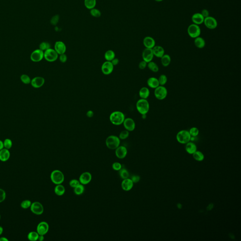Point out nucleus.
<instances>
[{
	"mask_svg": "<svg viewBox=\"0 0 241 241\" xmlns=\"http://www.w3.org/2000/svg\"><path fill=\"white\" fill-rule=\"evenodd\" d=\"M125 119V114L121 111H114L112 112L109 116L110 122L115 125H122Z\"/></svg>",
	"mask_w": 241,
	"mask_h": 241,
	"instance_id": "1",
	"label": "nucleus"
},
{
	"mask_svg": "<svg viewBox=\"0 0 241 241\" xmlns=\"http://www.w3.org/2000/svg\"><path fill=\"white\" fill-rule=\"evenodd\" d=\"M136 108L140 114H146L150 109V105L148 100L141 98L136 103Z\"/></svg>",
	"mask_w": 241,
	"mask_h": 241,
	"instance_id": "2",
	"label": "nucleus"
},
{
	"mask_svg": "<svg viewBox=\"0 0 241 241\" xmlns=\"http://www.w3.org/2000/svg\"><path fill=\"white\" fill-rule=\"evenodd\" d=\"M191 138L189 130H180L176 135V140L178 143L181 144H186L190 141Z\"/></svg>",
	"mask_w": 241,
	"mask_h": 241,
	"instance_id": "3",
	"label": "nucleus"
},
{
	"mask_svg": "<svg viewBox=\"0 0 241 241\" xmlns=\"http://www.w3.org/2000/svg\"><path fill=\"white\" fill-rule=\"evenodd\" d=\"M107 147L110 149H116L120 146V139L117 136L111 135L107 138L106 141Z\"/></svg>",
	"mask_w": 241,
	"mask_h": 241,
	"instance_id": "4",
	"label": "nucleus"
},
{
	"mask_svg": "<svg viewBox=\"0 0 241 241\" xmlns=\"http://www.w3.org/2000/svg\"><path fill=\"white\" fill-rule=\"evenodd\" d=\"M168 90L165 86L159 85L154 89V95L156 98L159 100H162L167 97Z\"/></svg>",
	"mask_w": 241,
	"mask_h": 241,
	"instance_id": "5",
	"label": "nucleus"
},
{
	"mask_svg": "<svg viewBox=\"0 0 241 241\" xmlns=\"http://www.w3.org/2000/svg\"><path fill=\"white\" fill-rule=\"evenodd\" d=\"M187 33L190 37L195 38L200 36L201 33V30L200 26L196 24H192L189 25L187 28Z\"/></svg>",
	"mask_w": 241,
	"mask_h": 241,
	"instance_id": "6",
	"label": "nucleus"
},
{
	"mask_svg": "<svg viewBox=\"0 0 241 241\" xmlns=\"http://www.w3.org/2000/svg\"><path fill=\"white\" fill-rule=\"evenodd\" d=\"M50 178L53 183L56 185H59L62 184L64 181V175L60 170H55L51 173Z\"/></svg>",
	"mask_w": 241,
	"mask_h": 241,
	"instance_id": "7",
	"label": "nucleus"
},
{
	"mask_svg": "<svg viewBox=\"0 0 241 241\" xmlns=\"http://www.w3.org/2000/svg\"><path fill=\"white\" fill-rule=\"evenodd\" d=\"M58 54L55 50L50 48L44 52V58L48 62H53L58 60Z\"/></svg>",
	"mask_w": 241,
	"mask_h": 241,
	"instance_id": "8",
	"label": "nucleus"
},
{
	"mask_svg": "<svg viewBox=\"0 0 241 241\" xmlns=\"http://www.w3.org/2000/svg\"><path fill=\"white\" fill-rule=\"evenodd\" d=\"M44 58V52L40 49L35 50L30 55V59L34 62H39Z\"/></svg>",
	"mask_w": 241,
	"mask_h": 241,
	"instance_id": "9",
	"label": "nucleus"
},
{
	"mask_svg": "<svg viewBox=\"0 0 241 241\" xmlns=\"http://www.w3.org/2000/svg\"><path fill=\"white\" fill-rule=\"evenodd\" d=\"M203 23L205 26L210 29H214L218 26V22L216 18L211 16H208L205 18Z\"/></svg>",
	"mask_w": 241,
	"mask_h": 241,
	"instance_id": "10",
	"label": "nucleus"
},
{
	"mask_svg": "<svg viewBox=\"0 0 241 241\" xmlns=\"http://www.w3.org/2000/svg\"><path fill=\"white\" fill-rule=\"evenodd\" d=\"M114 66L111 61H106L104 62L101 66V71L105 75H109L114 70Z\"/></svg>",
	"mask_w": 241,
	"mask_h": 241,
	"instance_id": "11",
	"label": "nucleus"
},
{
	"mask_svg": "<svg viewBox=\"0 0 241 241\" xmlns=\"http://www.w3.org/2000/svg\"><path fill=\"white\" fill-rule=\"evenodd\" d=\"M30 208L32 213L36 215H41L44 213V208L43 206L42 203L38 202H35L32 203Z\"/></svg>",
	"mask_w": 241,
	"mask_h": 241,
	"instance_id": "12",
	"label": "nucleus"
},
{
	"mask_svg": "<svg viewBox=\"0 0 241 241\" xmlns=\"http://www.w3.org/2000/svg\"><path fill=\"white\" fill-rule=\"evenodd\" d=\"M142 57L143 58V60L145 61L147 63L150 62L151 61H153L154 55L152 49H149V48H146L143 50L142 53Z\"/></svg>",
	"mask_w": 241,
	"mask_h": 241,
	"instance_id": "13",
	"label": "nucleus"
},
{
	"mask_svg": "<svg viewBox=\"0 0 241 241\" xmlns=\"http://www.w3.org/2000/svg\"><path fill=\"white\" fill-rule=\"evenodd\" d=\"M124 127L129 132H133L136 128V124L132 118H126L123 122Z\"/></svg>",
	"mask_w": 241,
	"mask_h": 241,
	"instance_id": "14",
	"label": "nucleus"
},
{
	"mask_svg": "<svg viewBox=\"0 0 241 241\" xmlns=\"http://www.w3.org/2000/svg\"><path fill=\"white\" fill-rule=\"evenodd\" d=\"M49 226L46 222L42 221L40 222L37 227V232L39 235H45L49 231Z\"/></svg>",
	"mask_w": 241,
	"mask_h": 241,
	"instance_id": "15",
	"label": "nucleus"
},
{
	"mask_svg": "<svg viewBox=\"0 0 241 241\" xmlns=\"http://www.w3.org/2000/svg\"><path fill=\"white\" fill-rule=\"evenodd\" d=\"M54 50L59 55L64 54L66 52V45L63 42H56L54 45Z\"/></svg>",
	"mask_w": 241,
	"mask_h": 241,
	"instance_id": "16",
	"label": "nucleus"
},
{
	"mask_svg": "<svg viewBox=\"0 0 241 241\" xmlns=\"http://www.w3.org/2000/svg\"><path fill=\"white\" fill-rule=\"evenodd\" d=\"M45 83V79L41 76L35 77L31 80V85L34 88H39L42 87Z\"/></svg>",
	"mask_w": 241,
	"mask_h": 241,
	"instance_id": "17",
	"label": "nucleus"
},
{
	"mask_svg": "<svg viewBox=\"0 0 241 241\" xmlns=\"http://www.w3.org/2000/svg\"><path fill=\"white\" fill-rule=\"evenodd\" d=\"M92 176L89 172H85L82 174L79 178V181L82 185H87L92 181Z\"/></svg>",
	"mask_w": 241,
	"mask_h": 241,
	"instance_id": "18",
	"label": "nucleus"
},
{
	"mask_svg": "<svg viewBox=\"0 0 241 241\" xmlns=\"http://www.w3.org/2000/svg\"><path fill=\"white\" fill-rule=\"evenodd\" d=\"M143 43L146 48L153 49L156 46L155 40L151 36L145 37L143 39Z\"/></svg>",
	"mask_w": 241,
	"mask_h": 241,
	"instance_id": "19",
	"label": "nucleus"
},
{
	"mask_svg": "<svg viewBox=\"0 0 241 241\" xmlns=\"http://www.w3.org/2000/svg\"><path fill=\"white\" fill-rule=\"evenodd\" d=\"M133 182L130 178H126L124 179V181L122 182V188L125 191H130L133 189Z\"/></svg>",
	"mask_w": 241,
	"mask_h": 241,
	"instance_id": "20",
	"label": "nucleus"
},
{
	"mask_svg": "<svg viewBox=\"0 0 241 241\" xmlns=\"http://www.w3.org/2000/svg\"><path fill=\"white\" fill-rule=\"evenodd\" d=\"M127 154V149L124 146H119L116 149V154L119 159H123Z\"/></svg>",
	"mask_w": 241,
	"mask_h": 241,
	"instance_id": "21",
	"label": "nucleus"
},
{
	"mask_svg": "<svg viewBox=\"0 0 241 241\" xmlns=\"http://www.w3.org/2000/svg\"><path fill=\"white\" fill-rule=\"evenodd\" d=\"M205 17H203L201 13H195L192 15V21L193 24L199 25L203 23Z\"/></svg>",
	"mask_w": 241,
	"mask_h": 241,
	"instance_id": "22",
	"label": "nucleus"
},
{
	"mask_svg": "<svg viewBox=\"0 0 241 241\" xmlns=\"http://www.w3.org/2000/svg\"><path fill=\"white\" fill-rule=\"evenodd\" d=\"M153 52L154 55L156 57L161 58L165 54V50L162 46L160 45H156L153 49Z\"/></svg>",
	"mask_w": 241,
	"mask_h": 241,
	"instance_id": "23",
	"label": "nucleus"
},
{
	"mask_svg": "<svg viewBox=\"0 0 241 241\" xmlns=\"http://www.w3.org/2000/svg\"><path fill=\"white\" fill-rule=\"evenodd\" d=\"M185 149L186 152L189 154H193L195 151H197V148L195 143L192 141L189 142L185 144Z\"/></svg>",
	"mask_w": 241,
	"mask_h": 241,
	"instance_id": "24",
	"label": "nucleus"
},
{
	"mask_svg": "<svg viewBox=\"0 0 241 241\" xmlns=\"http://www.w3.org/2000/svg\"><path fill=\"white\" fill-rule=\"evenodd\" d=\"M147 84L149 88L151 89H156L160 85L158 78L154 77H149L147 80Z\"/></svg>",
	"mask_w": 241,
	"mask_h": 241,
	"instance_id": "25",
	"label": "nucleus"
},
{
	"mask_svg": "<svg viewBox=\"0 0 241 241\" xmlns=\"http://www.w3.org/2000/svg\"><path fill=\"white\" fill-rule=\"evenodd\" d=\"M10 157V152L8 149H2L0 150V160L2 162H6L9 160Z\"/></svg>",
	"mask_w": 241,
	"mask_h": 241,
	"instance_id": "26",
	"label": "nucleus"
},
{
	"mask_svg": "<svg viewBox=\"0 0 241 241\" xmlns=\"http://www.w3.org/2000/svg\"><path fill=\"white\" fill-rule=\"evenodd\" d=\"M150 90L148 87H142L139 91V96L142 99H146L147 100V98L149 97L150 95Z\"/></svg>",
	"mask_w": 241,
	"mask_h": 241,
	"instance_id": "27",
	"label": "nucleus"
},
{
	"mask_svg": "<svg viewBox=\"0 0 241 241\" xmlns=\"http://www.w3.org/2000/svg\"><path fill=\"white\" fill-rule=\"evenodd\" d=\"M194 44L198 49H202L205 46L206 42L205 39L199 36L194 38Z\"/></svg>",
	"mask_w": 241,
	"mask_h": 241,
	"instance_id": "28",
	"label": "nucleus"
},
{
	"mask_svg": "<svg viewBox=\"0 0 241 241\" xmlns=\"http://www.w3.org/2000/svg\"><path fill=\"white\" fill-rule=\"evenodd\" d=\"M161 62L162 66L164 67H167L170 65L171 63V59L170 56L167 54H165L161 58Z\"/></svg>",
	"mask_w": 241,
	"mask_h": 241,
	"instance_id": "29",
	"label": "nucleus"
},
{
	"mask_svg": "<svg viewBox=\"0 0 241 241\" xmlns=\"http://www.w3.org/2000/svg\"><path fill=\"white\" fill-rule=\"evenodd\" d=\"M104 57L106 61H111L114 58H116V54L113 50H107L106 52L105 55H104Z\"/></svg>",
	"mask_w": 241,
	"mask_h": 241,
	"instance_id": "30",
	"label": "nucleus"
},
{
	"mask_svg": "<svg viewBox=\"0 0 241 241\" xmlns=\"http://www.w3.org/2000/svg\"><path fill=\"white\" fill-rule=\"evenodd\" d=\"M84 6L88 9H92L95 8L97 4L96 0H84Z\"/></svg>",
	"mask_w": 241,
	"mask_h": 241,
	"instance_id": "31",
	"label": "nucleus"
},
{
	"mask_svg": "<svg viewBox=\"0 0 241 241\" xmlns=\"http://www.w3.org/2000/svg\"><path fill=\"white\" fill-rule=\"evenodd\" d=\"M147 67L149 68L150 71L154 72V73H157L159 70V66L157 65V64L153 61H151L150 62L148 63Z\"/></svg>",
	"mask_w": 241,
	"mask_h": 241,
	"instance_id": "32",
	"label": "nucleus"
},
{
	"mask_svg": "<svg viewBox=\"0 0 241 241\" xmlns=\"http://www.w3.org/2000/svg\"><path fill=\"white\" fill-rule=\"evenodd\" d=\"M193 155L194 159L198 162H202L205 159V155L200 151H195Z\"/></svg>",
	"mask_w": 241,
	"mask_h": 241,
	"instance_id": "33",
	"label": "nucleus"
},
{
	"mask_svg": "<svg viewBox=\"0 0 241 241\" xmlns=\"http://www.w3.org/2000/svg\"><path fill=\"white\" fill-rule=\"evenodd\" d=\"M55 194L58 196H61L63 195L65 192V189L63 186L61 184L57 185L54 189Z\"/></svg>",
	"mask_w": 241,
	"mask_h": 241,
	"instance_id": "34",
	"label": "nucleus"
},
{
	"mask_svg": "<svg viewBox=\"0 0 241 241\" xmlns=\"http://www.w3.org/2000/svg\"><path fill=\"white\" fill-rule=\"evenodd\" d=\"M39 234L37 232L32 231L28 234V237L29 240L31 241H36L38 240L39 237Z\"/></svg>",
	"mask_w": 241,
	"mask_h": 241,
	"instance_id": "35",
	"label": "nucleus"
},
{
	"mask_svg": "<svg viewBox=\"0 0 241 241\" xmlns=\"http://www.w3.org/2000/svg\"><path fill=\"white\" fill-rule=\"evenodd\" d=\"M84 185L80 184L76 187L74 188V193L76 194V195H81L84 193Z\"/></svg>",
	"mask_w": 241,
	"mask_h": 241,
	"instance_id": "36",
	"label": "nucleus"
},
{
	"mask_svg": "<svg viewBox=\"0 0 241 241\" xmlns=\"http://www.w3.org/2000/svg\"><path fill=\"white\" fill-rule=\"evenodd\" d=\"M158 82H159L160 85L165 86L166 84H167L168 81V78L167 76L165 74H161L158 78Z\"/></svg>",
	"mask_w": 241,
	"mask_h": 241,
	"instance_id": "37",
	"label": "nucleus"
},
{
	"mask_svg": "<svg viewBox=\"0 0 241 241\" xmlns=\"http://www.w3.org/2000/svg\"><path fill=\"white\" fill-rule=\"evenodd\" d=\"M119 171V175L122 179H125L129 178V173L128 170L124 168H122Z\"/></svg>",
	"mask_w": 241,
	"mask_h": 241,
	"instance_id": "38",
	"label": "nucleus"
},
{
	"mask_svg": "<svg viewBox=\"0 0 241 241\" xmlns=\"http://www.w3.org/2000/svg\"><path fill=\"white\" fill-rule=\"evenodd\" d=\"M190 134L192 137H197L199 134V130L197 127H193L189 130Z\"/></svg>",
	"mask_w": 241,
	"mask_h": 241,
	"instance_id": "39",
	"label": "nucleus"
},
{
	"mask_svg": "<svg viewBox=\"0 0 241 241\" xmlns=\"http://www.w3.org/2000/svg\"><path fill=\"white\" fill-rule=\"evenodd\" d=\"M20 80L23 83L25 84H31V79L28 75L23 74L20 76Z\"/></svg>",
	"mask_w": 241,
	"mask_h": 241,
	"instance_id": "40",
	"label": "nucleus"
},
{
	"mask_svg": "<svg viewBox=\"0 0 241 241\" xmlns=\"http://www.w3.org/2000/svg\"><path fill=\"white\" fill-rule=\"evenodd\" d=\"M50 48H51V46H50V44L49 42H43L39 45V49L44 52Z\"/></svg>",
	"mask_w": 241,
	"mask_h": 241,
	"instance_id": "41",
	"label": "nucleus"
},
{
	"mask_svg": "<svg viewBox=\"0 0 241 241\" xmlns=\"http://www.w3.org/2000/svg\"><path fill=\"white\" fill-rule=\"evenodd\" d=\"M90 14L92 17H100L101 15V13L99 9L94 8L92 9H90Z\"/></svg>",
	"mask_w": 241,
	"mask_h": 241,
	"instance_id": "42",
	"label": "nucleus"
},
{
	"mask_svg": "<svg viewBox=\"0 0 241 241\" xmlns=\"http://www.w3.org/2000/svg\"><path fill=\"white\" fill-rule=\"evenodd\" d=\"M31 205H32V202L30 201V200H24L21 203V207H22L23 209H26L28 208H30L31 207Z\"/></svg>",
	"mask_w": 241,
	"mask_h": 241,
	"instance_id": "43",
	"label": "nucleus"
},
{
	"mask_svg": "<svg viewBox=\"0 0 241 241\" xmlns=\"http://www.w3.org/2000/svg\"><path fill=\"white\" fill-rule=\"evenodd\" d=\"M4 148L9 149L12 146V142L9 138H6L4 142Z\"/></svg>",
	"mask_w": 241,
	"mask_h": 241,
	"instance_id": "44",
	"label": "nucleus"
},
{
	"mask_svg": "<svg viewBox=\"0 0 241 241\" xmlns=\"http://www.w3.org/2000/svg\"><path fill=\"white\" fill-rule=\"evenodd\" d=\"M129 136V132L126 130H122V132H121L119 138L121 140H124L128 138Z\"/></svg>",
	"mask_w": 241,
	"mask_h": 241,
	"instance_id": "45",
	"label": "nucleus"
},
{
	"mask_svg": "<svg viewBox=\"0 0 241 241\" xmlns=\"http://www.w3.org/2000/svg\"><path fill=\"white\" fill-rule=\"evenodd\" d=\"M60 20V16L58 15H56L53 16L50 20V23L53 25H56L58 23Z\"/></svg>",
	"mask_w": 241,
	"mask_h": 241,
	"instance_id": "46",
	"label": "nucleus"
},
{
	"mask_svg": "<svg viewBox=\"0 0 241 241\" xmlns=\"http://www.w3.org/2000/svg\"><path fill=\"white\" fill-rule=\"evenodd\" d=\"M80 184V181L78 180H77V179H72L69 182V185L73 188H75Z\"/></svg>",
	"mask_w": 241,
	"mask_h": 241,
	"instance_id": "47",
	"label": "nucleus"
},
{
	"mask_svg": "<svg viewBox=\"0 0 241 241\" xmlns=\"http://www.w3.org/2000/svg\"><path fill=\"white\" fill-rule=\"evenodd\" d=\"M112 168L114 170L119 171L122 168V165L119 162H115L112 165Z\"/></svg>",
	"mask_w": 241,
	"mask_h": 241,
	"instance_id": "48",
	"label": "nucleus"
},
{
	"mask_svg": "<svg viewBox=\"0 0 241 241\" xmlns=\"http://www.w3.org/2000/svg\"><path fill=\"white\" fill-rule=\"evenodd\" d=\"M6 198V193L4 190L0 189V202H2Z\"/></svg>",
	"mask_w": 241,
	"mask_h": 241,
	"instance_id": "49",
	"label": "nucleus"
},
{
	"mask_svg": "<svg viewBox=\"0 0 241 241\" xmlns=\"http://www.w3.org/2000/svg\"><path fill=\"white\" fill-rule=\"evenodd\" d=\"M147 65H148V63L143 60L138 64V68L141 70H144L147 67Z\"/></svg>",
	"mask_w": 241,
	"mask_h": 241,
	"instance_id": "50",
	"label": "nucleus"
},
{
	"mask_svg": "<svg viewBox=\"0 0 241 241\" xmlns=\"http://www.w3.org/2000/svg\"><path fill=\"white\" fill-rule=\"evenodd\" d=\"M59 60H60V61L61 63H66L67 60H68V57H67L65 53L61 54V55H60Z\"/></svg>",
	"mask_w": 241,
	"mask_h": 241,
	"instance_id": "51",
	"label": "nucleus"
},
{
	"mask_svg": "<svg viewBox=\"0 0 241 241\" xmlns=\"http://www.w3.org/2000/svg\"><path fill=\"white\" fill-rule=\"evenodd\" d=\"M130 179H132V181L134 183H136L140 181L141 178L138 175H133L132 176Z\"/></svg>",
	"mask_w": 241,
	"mask_h": 241,
	"instance_id": "52",
	"label": "nucleus"
},
{
	"mask_svg": "<svg viewBox=\"0 0 241 241\" xmlns=\"http://www.w3.org/2000/svg\"><path fill=\"white\" fill-rule=\"evenodd\" d=\"M201 14L202 15L203 17L205 18V17H207L208 16H209V12L208 11L207 9H203L202 10L201 13Z\"/></svg>",
	"mask_w": 241,
	"mask_h": 241,
	"instance_id": "53",
	"label": "nucleus"
},
{
	"mask_svg": "<svg viewBox=\"0 0 241 241\" xmlns=\"http://www.w3.org/2000/svg\"><path fill=\"white\" fill-rule=\"evenodd\" d=\"M111 62L112 64L114 66L117 65L118 64H119V60L118 58H114L113 60L111 61Z\"/></svg>",
	"mask_w": 241,
	"mask_h": 241,
	"instance_id": "54",
	"label": "nucleus"
},
{
	"mask_svg": "<svg viewBox=\"0 0 241 241\" xmlns=\"http://www.w3.org/2000/svg\"><path fill=\"white\" fill-rule=\"evenodd\" d=\"M86 116L88 118H92L94 116V112L92 110H89L86 113Z\"/></svg>",
	"mask_w": 241,
	"mask_h": 241,
	"instance_id": "55",
	"label": "nucleus"
},
{
	"mask_svg": "<svg viewBox=\"0 0 241 241\" xmlns=\"http://www.w3.org/2000/svg\"><path fill=\"white\" fill-rule=\"evenodd\" d=\"M4 148V142L0 140V150Z\"/></svg>",
	"mask_w": 241,
	"mask_h": 241,
	"instance_id": "56",
	"label": "nucleus"
},
{
	"mask_svg": "<svg viewBox=\"0 0 241 241\" xmlns=\"http://www.w3.org/2000/svg\"><path fill=\"white\" fill-rule=\"evenodd\" d=\"M44 235H39L38 240L40 241H42L44 240Z\"/></svg>",
	"mask_w": 241,
	"mask_h": 241,
	"instance_id": "57",
	"label": "nucleus"
},
{
	"mask_svg": "<svg viewBox=\"0 0 241 241\" xmlns=\"http://www.w3.org/2000/svg\"><path fill=\"white\" fill-rule=\"evenodd\" d=\"M9 240H8L7 238H6V237H2L0 238V241H8Z\"/></svg>",
	"mask_w": 241,
	"mask_h": 241,
	"instance_id": "58",
	"label": "nucleus"
},
{
	"mask_svg": "<svg viewBox=\"0 0 241 241\" xmlns=\"http://www.w3.org/2000/svg\"><path fill=\"white\" fill-rule=\"evenodd\" d=\"M3 231H4L3 227H2V226H0V235L2 234V233H3Z\"/></svg>",
	"mask_w": 241,
	"mask_h": 241,
	"instance_id": "59",
	"label": "nucleus"
},
{
	"mask_svg": "<svg viewBox=\"0 0 241 241\" xmlns=\"http://www.w3.org/2000/svg\"><path fill=\"white\" fill-rule=\"evenodd\" d=\"M142 118L143 119H145L146 118V114H142Z\"/></svg>",
	"mask_w": 241,
	"mask_h": 241,
	"instance_id": "60",
	"label": "nucleus"
},
{
	"mask_svg": "<svg viewBox=\"0 0 241 241\" xmlns=\"http://www.w3.org/2000/svg\"><path fill=\"white\" fill-rule=\"evenodd\" d=\"M154 1L157 2H161V1H163V0H154Z\"/></svg>",
	"mask_w": 241,
	"mask_h": 241,
	"instance_id": "61",
	"label": "nucleus"
},
{
	"mask_svg": "<svg viewBox=\"0 0 241 241\" xmlns=\"http://www.w3.org/2000/svg\"><path fill=\"white\" fill-rule=\"evenodd\" d=\"M0 219H1V215H0Z\"/></svg>",
	"mask_w": 241,
	"mask_h": 241,
	"instance_id": "62",
	"label": "nucleus"
}]
</instances>
